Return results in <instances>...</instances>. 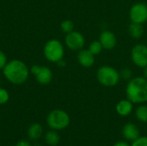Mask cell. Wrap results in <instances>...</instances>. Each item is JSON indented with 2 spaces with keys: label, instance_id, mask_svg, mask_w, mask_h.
I'll return each instance as SVG.
<instances>
[{
  "label": "cell",
  "instance_id": "cell-1",
  "mask_svg": "<svg viewBox=\"0 0 147 146\" xmlns=\"http://www.w3.org/2000/svg\"><path fill=\"white\" fill-rule=\"evenodd\" d=\"M3 77L12 84H23L29 77V68L23 61L20 59H12L8 61L2 70Z\"/></svg>",
  "mask_w": 147,
  "mask_h": 146
},
{
  "label": "cell",
  "instance_id": "cell-2",
  "mask_svg": "<svg viewBox=\"0 0 147 146\" xmlns=\"http://www.w3.org/2000/svg\"><path fill=\"white\" fill-rule=\"evenodd\" d=\"M126 96L134 104L147 102V79L144 77H135L129 80L126 87Z\"/></svg>",
  "mask_w": 147,
  "mask_h": 146
},
{
  "label": "cell",
  "instance_id": "cell-3",
  "mask_svg": "<svg viewBox=\"0 0 147 146\" xmlns=\"http://www.w3.org/2000/svg\"><path fill=\"white\" fill-rule=\"evenodd\" d=\"M45 59L51 63H58L64 59L65 47L62 42L57 39H51L46 42L43 47Z\"/></svg>",
  "mask_w": 147,
  "mask_h": 146
},
{
  "label": "cell",
  "instance_id": "cell-4",
  "mask_svg": "<svg viewBox=\"0 0 147 146\" xmlns=\"http://www.w3.org/2000/svg\"><path fill=\"white\" fill-rule=\"evenodd\" d=\"M98 82L105 87H114L118 84L121 79L120 72L109 65L101 66L96 71Z\"/></svg>",
  "mask_w": 147,
  "mask_h": 146
},
{
  "label": "cell",
  "instance_id": "cell-5",
  "mask_svg": "<svg viewBox=\"0 0 147 146\" xmlns=\"http://www.w3.org/2000/svg\"><path fill=\"white\" fill-rule=\"evenodd\" d=\"M71 122L69 114L62 109H54L51 111L47 117V126L55 131L65 129Z\"/></svg>",
  "mask_w": 147,
  "mask_h": 146
},
{
  "label": "cell",
  "instance_id": "cell-6",
  "mask_svg": "<svg viewBox=\"0 0 147 146\" xmlns=\"http://www.w3.org/2000/svg\"><path fill=\"white\" fill-rule=\"evenodd\" d=\"M30 74L35 77L38 83L41 85L49 84L53 77V71L47 66H40L38 65H34L29 68Z\"/></svg>",
  "mask_w": 147,
  "mask_h": 146
},
{
  "label": "cell",
  "instance_id": "cell-7",
  "mask_svg": "<svg viewBox=\"0 0 147 146\" xmlns=\"http://www.w3.org/2000/svg\"><path fill=\"white\" fill-rule=\"evenodd\" d=\"M65 44L66 47L71 51H80L85 45V38L80 32L73 30L71 33L66 34Z\"/></svg>",
  "mask_w": 147,
  "mask_h": 146
},
{
  "label": "cell",
  "instance_id": "cell-8",
  "mask_svg": "<svg viewBox=\"0 0 147 146\" xmlns=\"http://www.w3.org/2000/svg\"><path fill=\"white\" fill-rule=\"evenodd\" d=\"M131 59L134 64L140 68L147 66V45H135L131 51Z\"/></svg>",
  "mask_w": 147,
  "mask_h": 146
},
{
  "label": "cell",
  "instance_id": "cell-9",
  "mask_svg": "<svg viewBox=\"0 0 147 146\" xmlns=\"http://www.w3.org/2000/svg\"><path fill=\"white\" fill-rule=\"evenodd\" d=\"M129 17L132 22L144 24L147 22V4L145 3H136L130 8Z\"/></svg>",
  "mask_w": 147,
  "mask_h": 146
},
{
  "label": "cell",
  "instance_id": "cell-10",
  "mask_svg": "<svg viewBox=\"0 0 147 146\" xmlns=\"http://www.w3.org/2000/svg\"><path fill=\"white\" fill-rule=\"evenodd\" d=\"M99 41L101 42L103 49H106L108 51L113 50L117 44V39L115 34L110 30L102 31L100 34Z\"/></svg>",
  "mask_w": 147,
  "mask_h": 146
},
{
  "label": "cell",
  "instance_id": "cell-11",
  "mask_svg": "<svg viewBox=\"0 0 147 146\" xmlns=\"http://www.w3.org/2000/svg\"><path fill=\"white\" fill-rule=\"evenodd\" d=\"M78 62L85 68L91 67L95 63V55L89 49H81L77 55Z\"/></svg>",
  "mask_w": 147,
  "mask_h": 146
},
{
  "label": "cell",
  "instance_id": "cell-12",
  "mask_svg": "<svg viewBox=\"0 0 147 146\" xmlns=\"http://www.w3.org/2000/svg\"><path fill=\"white\" fill-rule=\"evenodd\" d=\"M122 136L127 141L134 142L140 137V132L135 124L127 123L122 128Z\"/></svg>",
  "mask_w": 147,
  "mask_h": 146
},
{
  "label": "cell",
  "instance_id": "cell-13",
  "mask_svg": "<svg viewBox=\"0 0 147 146\" xmlns=\"http://www.w3.org/2000/svg\"><path fill=\"white\" fill-rule=\"evenodd\" d=\"M133 110H134V103L127 98L124 100H121L116 104V107H115L116 113L120 116H122V117H127L130 115Z\"/></svg>",
  "mask_w": 147,
  "mask_h": 146
},
{
  "label": "cell",
  "instance_id": "cell-14",
  "mask_svg": "<svg viewBox=\"0 0 147 146\" xmlns=\"http://www.w3.org/2000/svg\"><path fill=\"white\" fill-rule=\"evenodd\" d=\"M42 133H43V128H42L41 125L39 123L32 124L28 130V134L31 140L39 139L42 136Z\"/></svg>",
  "mask_w": 147,
  "mask_h": 146
},
{
  "label": "cell",
  "instance_id": "cell-15",
  "mask_svg": "<svg viewBox=\"0 0 147 146\" xmlns=\"http://www.w3.org/2000/svg\"><path fill=\"white\" fill-rule=\"evenodd\" d=\"M128 33L130 36L134 39H140L144 34V28L143 24L131 22L128 27Z\"/></svg>",
  "mask_w": 147,
  "mask_h": 146
},
{
  "label": "cell",
  "instance_id": "cell-16",
  "mask_svg": "<svg viewBox=\"0 0 147 146\" xmlns=\"http://www.w3.org/2000/svg\"><path fill=\"white\" fill-rule=\"evenodd\" d=\"M60 140V137L57 131L55 130H51L49 132H47L45 134V142L50 146H55L57 145L59 143Z\"/></svg>",
  "mask_w": 147,
  "mask_h": 146
},
{
  "label": "cell",
  "instance_id": "cell-17",
  "mask_svg": "<svg viewBox=\"0 0 147 146\" xmlns=\"http://www.w3.org/2000/svg\"><path fill=\"white\" fill-rule=\"evenodd\" d=\"M135 117L139 121L147 123V105H140L135 109Z\"/></svg>",
  "mask_w": 147,
  "mask_h": 146
},
{
  "label": "cell",
  "instance_id": "cell-18",
  "mask_svg": "<svg viewBox=\"0 0 147 146\" xmlns=\"http://www.w3.org/2000/svg\"><path fill=\"white\" fill-rule=\"evenodd\" d=\"M60 28L65 34L71 33V31L74 30V23L71 20H69V19L64 20L60 23Z\"/></svg>",
  "mask_w": 147,
  "mask_h": 146
},
{
  "label": "cell",
  "instance_id": "cell-19",
  "mask_svg": "<svg viewBox=\"0 0 147 146\" xmlns=\"http://www.w3.org/2000/svg\"><path fill=\"white\" fill-rule=\"evenodd\" d=\"M88 49L94 55H97V54L102 52V51L103 50V47H102V44H101V42L99 40H94L90 44Z\"/></svg>",
  "mask_w": 147,
  "mask_h": 146
},
{
  "label": "cell",
  "instance_id": "cell-20",
  "mask_svg": "<svg viewBox=\"0 0 147 146\" xmlns=\"http://www.w3.org/2000/svg\"><path fill=\"white\" fill-rule=\"evenodd\" d=\"M9 99V94L4 88L0 87V105L5 104Z\"/></svg>",
  "mask_w": 147,
  "mask_h": 146
},
{
  "label": "cell",
  "instance_id": "cell-21",
  "mask_svg": "<svg viewBox=\"0 0 147 146\" xmlns=\"http://www.w3.org/2000/svg\"><path fill=\"white\" fill-rule=\"evenodd\" d=\"M120 76L121 78L124 79V80H130L132 79V76H133V72L129 68H124L120 71Z\"/></svg>",
  "mask_w": 147,
  "mask_h": 146
},
{
  "label": "cell",
  "instance_id": "cell-22",
  "mask_svg": "<svg viewBox=\"0 0 147 146\" xmlns=\"http://www.w3.org/2000/svg\"><path fill=\"white\" fill-rule=\"evenodd\" d=\"M131 146H147V136H140L139 139L132 142Z\"/></svg>",
  "mask_w": 147,
  "mask_h": 146
},
{
  "label": "cell",
  "instance_id": "cell-23",
  "mask_svg": "<svg viewBox=\"0 0 147 146\" xmlns=\"http://www.w3.org/2000/svg\"><path fill=\"white\" fill-rule=\"evenodd\" d=\"M7 63H8V59H7L5 52L0 50V70L1 71L4 68Z\"/></svg>",
  "mask_w": 147,
  "mask_h": 146
},
{
  "label": "cell",
  "instance_id": "cell-24",
  "mask_svg": "<svg viewBox=\"0 0 147 146\" xmlns=\"http://www.w3.org/2000/svg\"><path fill=\"white\" fill-rule=\"evenodd\" d=\"M15 146H32L30 145V143L29 142H28V141H26V140H21V141H19V142H17L16 143V145Z\"/></svg>",
  "mask_w": 147,
  "mask_h": 146
},
{
  "label": "cell",
  "instance_id": "cell-25",
  "mask_svg": "<svg viewBox=\"0 0 147 146\" xmlns=\"http://www.w3.org/2000/svg\"><path fill=\"white\" fill-rule=\"evenodd\" d=\"M113 146H131L126 141H118L116 142Z\"/></svg>",
  "mask_w": 147,
  "mask_h": 146
},
{
  "label": "cell",
  "instance_id": "cell-26",
  "mask_svg": "<svg viewBox=\"0 0 147 146\" xmlns=\"http://www.w3.org/2000/svg\"><path fill=\"white\" fill-rule=\"evenodd\" d=\"M57 65H58L59 66H60V67H64V66L65 65V62L64 61V59H61L60 61H59V62L57 63Z\"/></svg>",
  "mask_w": 147,
  "mask_h": 146
},
{
  "label": "cell",
  "instance_id": "cell-27",
  "mask_svg": "<svg viewBox=\"0 0 147 146\" xmlns=\"http://www.w3.org/2000/svg\"><path fill=\"white\" fill-rule=\"evenodd\" d=\"M144 69V71H143V75H144V77H146L147 79V66H146Z\"/></svg>",
  "mask_w": 147,
  "mask_h": 146
},
{
  "label": "cell",
  "instance_id": "cell-28",
  "mask_svg": "<svg viewBox=\"0 0 147 146\" xmlns=\"http://www.w3.org/2000/svg\"><path fill=\"white\" fill-rule=\"evenodd\" d=\"M146 45H147V44H146Z\"/></svg>",
  "mask_w": 147,
  "mask_h": 146
}]
</instances>
